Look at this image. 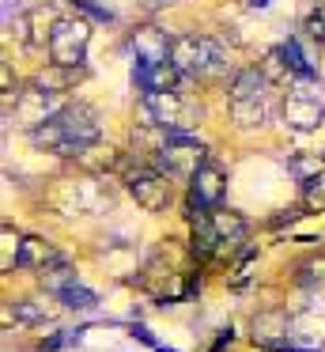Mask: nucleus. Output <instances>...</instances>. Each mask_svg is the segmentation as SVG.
Here are the masks:
<instances>
[{
  "label": "nucleus",
  "instance_id": "f257e3e1",
  "mask_svg": "<svg viewBox=\"0 0 325 352\" xmlns=\"http://www.w3.org/2000/svg\"><path fill=\"white\" fill-rule=\"evenodd\" d=\"M30 144L42 148V152H53V155H76L80 160L87 148L98 144L102 137V118L91 102H65L57 118H49L45 125L27 133Z\"/></svg>",
  "mask_w": 325,
  "mask_h": 352
},
{
  "label": "nucleus",
  "instance_id": "f03ea898",
  "mask_svg": "<svg viewBox=\"0 0 325 352\" xmlns=\"http://www.w3.org/2000/svg\"><path fill=\"white\" fill-rule=\"evenodd\" d=\"M227 107H231L234 125H242V129L265 125L269 122V110H272V80L261 69L234 72L231 87H227Z\"/></svg>",
  "mask_w": 325,
  "mask_h": 352
},
{
  "label": "nucleus",
  "instance_id": "7ed1b4c3",
  "mask_svg": "<svg viewBox=\"0 0 325 352\" xmlns=\"http://www.w3.org/2000/svg\"><path fill=\"white\" fill-rule=\"evenodd\" d=\"M170 65L181 76L193 80H219L227 72V50L208 34H178L170 50Z\"/></svg>",
  "mask_w": 325,
  "mask_h": 352
},
{
  "label": "nucleus",
  "instance_id": "20e7f679",
  "mask_svg": "<svg viewBox=\"0 0 325 352\" xmlns=\"http://www.w3.org/2000/svg\"><path fill=\"white\" fill-rule=\"evenodd\" d=\"M136 125L163 129V133H189L193 129V102L178 87L174 91L140 95V102H136Z\"/></svg>",
  "mask_w": 325,
  "mask_h": 352
},
{
  "label": "nucleus",
  "instance_id": "39448f33",
  "mask_svg": "<svg viewBox=\"0 0 325 352\" xmlns=\"http://www.w3.org/2000/svg\"><path fill=\"white\" fill-rule=\"evenodd\" d=\"M125 186L136 197V205L148 208V212H163L174 201V178L166 175L159 163H136L125 170Z\"/></svg>",
  "mask_w": 325,
  "mask_h": 352
},
{
  "label": "nucleus",
  "instance_id": "423d86ee",
  "mask_svg": "<svg viewBox=\"0 0 325 352\" xmlns=\"http://www.w3.org/2000/svg\"><path fill=\"white\" fill-rule=\"evenodd\" d=\"M87 46H91V23L80 16L68 19H53L49 27V61L57 65H72V69H83L87 61Z\"/></svg>",
  "mask_w": 325,
  "mask_h": 352
},
{
  "label": "nucleus",
  "instance_id": "0eeeda50",
  "mask_svg": "<svg viewBox=\"0 0 325 352\" xmlns=\"http://www.w3.org/2000/svg\"><path fill=\"white\" fill-rule=\"evenodd\" d=\"M151 163H159L170 178H193L197 170L208 163V148H204L201 140H193L189 133H170Z\"/></svg>",
  "mask_w": 325,
  "mask_h": 352
},
{
  "label": "nucleus",
  "instance_id": "6e6552de",
  "mask_svg": "<svg viewBox=\"0 0 325 352\" xmlns=\"http://www.w3.org/2000/svg\"><path fill=\"white\" fill-rule=\"evenodd\" d=\"M280 118H284V125L295 133H314L317 125L325 122V102L317 99L314 91H306V87H291V91L284 95Z\"/></svg>",
  "mask_w": 325,
  "mask_h": 352
},
{
  "label": "nucleus",
  "instance_id": "1a4fd4ad",
  "mask_svg": "<svg viewBox=\"0 0 325 352\" xmlns=\"http://www.w3.org/2000/svg\"><path fill=\"white\" fill-rule=\"evenodd\" d=\"M170 50H174V38L163 31V27L148 23V27H136L128 34V54H133L136 69H155V65H166L170 61Z\"/></svg>",
  "mask_w": 325,
  "mask_h": 352
},
{
  "label": "nucleus",
  "instance_id": "9d476101",
  "mask_svg": "<svg viewBox=\"0 0 325 352\" xmlns=\"http://www.w3.org/2000/svg\"><path fill=\"white\" fill-rule=\"evenodd\" d=\"M249 337H254V344H261V349L284 352L287 344H291V337H295V322H291L287 311L269 307V311L254 314V322H249Z\"/></svg>",
  "mask_w": 325,
  "mask_h": 352
},
{
  "label": "nucleus",
  "instance_id": "9b49d317",
  "mask_svg": "<svg viewBox=\"0 0 325 352\" xmlns=\"http://www.w3.org/2000/svg\"><path fill=\"white\" fill-rule=\"evenodd\" d=\"M8 110H15L12 118L30 133V129H38V125H45L49 118H57V114H60V102H57V95H53V91H42V87H27V91L15 95Z\"/></svg>",
  "mask_w": 325,
  "mask_h": 352
},
{
  "label": "nucleus",
  "instance_id": "f8f14e48",
  "mask_svg": "<svg viewBox=\"0 0 325 352\" xmlns=\"http://www.w3.org/2000/svg\"><path fill=\"white\" fill-rule=\"evenodd\" d=\"M227 193V175L216 167V163H204L193 178H189V201L201 208H219Z\"/></svg>",
  "mask_w": 325,
  "mask_h": 352
},
{
  "label": "nucleus",
  "instance_id": "ddd939ff",
  "mask_svg": "<svg viewBox=\"0 0 325 352\" xmlns=\"http://www.w3.org/2000/svg\"><path fill=\"white\" fill-rule=\"evenodd\" d=\"M212 223H216V235H219V254H231L238 250L242 243H246V220H242L238 212H231V208H212Z\"/></svg>",
  "mask_w": 325,
  "mask_h": 352
},
{
  "label": "nucleus",
  "instance_id": "4468645a",
  "mask_svg": "<svg viewBox=\"0 0 325 352\" xmlns=\"http://www.w3.org/2000/svg\"><path fill=\"white\" fill-rule=\"evenodd\" d=\"M60 254L53 250V243H45V239H34L27 235L23 239V254H19V269H34V273H49L53 265H60Z\"/></svg>",
  "mask_w": 325,
  "mask_h": 352
},
{
  "label": "nucleus",
  "instance_id": "2eb2a0df",
  "mask_svg": "<svg viewBox=\"0 0 325 352\" xmlns=\"http://www.w3.org/2000/svg\"><path fill=\"white\" fill-rule=\"evenodd\" d=\"M83 76H87V69H72V65H57V61H49V65H45V69L34 76V87L60 95V91H68V87H76Z\"/></svg>",
  "mask_w": 325,
  "mask_h": 352
},
{
  "label": "nucleus",
  "instance_id": "dca6fc26",
  "mask_svg": "<svg viewBox=\"0 0 325 352\" xmlns=\"http://www.w3.org/2000/svg\"><path fill=\"white\" fill-rule=\"evenodd\" d=\"M133 80L140 87V95H155V91H174L181 72L166 61V65H155V69H133Z\"/></svg>",
  "mask_w": 325,
  "mask_h": 352
},
{
  "label": "nucleus",
  "instance_id": "f3484780",
  "mask_svg": "<svg viewBox=\"0 0 325 352\" xmlns=\"http://www.w3.org/2000/svg\"><path fill=\"white\" fill-rule=\"evenodd\" d=\"M60 307L53 303V299H12V307H8V318L15 314V322H27V326H38V322H53L57 318Z\"/></svg>",
  "mask_w": 325,
  "mask_h": 352
},
{
  "label": "nucleus",
  "instance_id": "a211bd4d",
  "mask_svg": "<svg viewBox=\"0 0 325 352\" xmlns=\"http://www.w3.org/2000/svg\"><path fill=\"white\" fill-rule=\"evenodd\" d=\"M280 54H284V65H287V72H291V76H299V80H314L317 76L314 61H310L306 50L299 46V38H287L284 46H280Z\"/></svg>",
  "mask_w": 325,
  "mask_h": 352
},
{
  "label": "nucleus",
  "instance_id": "6ab92c4d",
  "mask_svg": "<svg viewBox=\"0 0 325 352\" xmlns=\"http://www.w3.org/2000/svg\"><path fill=\"white\" fill-rule=\"evenodd\" d=\"M57 299H60V307H68V311H95V292L91 288H83L80 280H72L68 288H60L57 292Z\"/></svg>",
  "mask_w": 325,
  "mask_h": 352
},
{
  "label": "nucleus",
  "instance_id": "aec40b11",
  "mask_svg": "<svg viewBox=\"0 0 325 352\" xmlns=\"http://www.w3.org/2000/svg\"><path fill=\"white\" fill-rule=\"evenodd\" d=\"M19 254H23V235H15V231L4 223V254H0V269H4V273L19 269Z\"/></svg>",
  "mask_w": 325,
  "mask_h": 352
},
{
  "label": "nucleus",
  "instance_id": "412c9836",
  "mask_svg": "<svg viewBox=\"0 0 325 352\" xmlns=\"http://www.w3.org/2000/svg\"><path fill=\"white\" fill-rule=\"evenodd\" d=\"M302 208H310V212H325V175L302 182Z\"/></svg>",
  "mask_w": 325,
  "mask_h": 352
},
{
  "label": "nucleus",
  "instance_id": "4be33fe9",
  "mask_svg": "<svg viewBox=\"0 0 325 352\" xmlns=\"http://www.w3.org/2000/svg\"><path fill=\"white\" fill-rule=\"evenodd\" d=\"M302 34H306L310 42H317V46H325V4H314V8L306 12V19H302Z\"/></svg>",
  "mask_w": 325,
  "mask_h": 352
},
{
  "label": "nucleus",
  "instance_id": "5701e85b",
  "mask_svg": "<svg viewBox=\"0 0 325 352\" xmlns=\"http://www.w3.org/2000/svg\"><path fill=\"white\" fill-rule=\"evenodd\" d=\"M299 280L310 288H325V254H314L299 265Z\"/></svg>",
  "mask_w": 325,
  "mask_h": 352
},
{
  "label": "nucleus",
  "instance_id": "b1692460",
  "mask_svg": "<svg viewBox=\"0 0 325 352\" xmlns=\"http://www.w3.org/2000/svg\"><path fill=\"white\" fill-rule=\"evenodd\" d=\"M291 170L302 178V182H310V178L325 175V155H295V160H291Z\"/></svg>",
  "mask_w": 325,
  "mask_h": 352
},
{
  "label": "nucleus",
  "instance_id": "393cba45",
  "mask_svg": "<svg viewBox=\"0 0 325 352\" xmlns=\"http://www.w3.org/2000/svg\"><path fill=\"white\" fill-rule=\"evenodd\" d=\"M148 4H155V8H166V4H178V0H148Z\"/></svg>",
  "mask_w": 325,
  "mask_h": 352
},
{
  "label": "nucleus",
  "instance_id": "a878e982",
  "mask_svg": "<svg viewBox=\"0 0 325 352\" xmlns=\"http://www.w3.org/2000/svg\"><path fill=\"white\" fill-rule=\"evenodd\" d=\"M249 8H265V4H269V0H246Z\"/></svg>",
  "mask_w": 325,
  "mask_h": 352
},
{
  "label": "nucleus",
  "instance_id": "bb28decb",
  "mask_svg": "<svg viewBox=\"0 0 325 352\" xmlns=\"http://www.w3.org/2000/svg\"><path fill=\"white\" fill-rule=\"evenodd\" d=\"M314 4H317V0H314Z\"/></svg>",
  "mask_w": 325,
  "mask_h": 352
}]
</instances>
